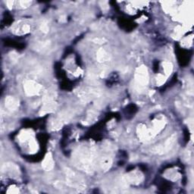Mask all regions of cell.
Instances as JSON below:
<instances>
[{"label": "cell", "mask_w": 194, "mask_h": 194, "mask_svg": "<svg viewBox=\"0 0 194 194\" xmlns=\"http://www.w3.org/2000/svg\"><path fill=\"white\" fill-rule=\"evenodd\" d=\"M136 83L139 87H142L146 86L148 83V73L146 68L144 66L140 67L136 72Z\"/></svg>", "instance_id": "cell-1"}, {"label": "cell", "mask_w": 194, "mask_h": 194, "mask_svg": "<svg viewBox=\"0 0 194 194\" xmlns=\"http://www.w3.org/2000/svg\"><path fill=\"white\" fill-rule=\"evenodd\" d=\"M163 68H164V71H165V72L166 75H169V74H171V72H172V69H173L172 64H171L170 62H167V61H165V62L163 63Z\"/></svg>", "instance_id": "cell-6"}, {"label": "cell", "mask_w": 194, "mask_h": 194, "mask_svg": "<svg viewBox=\"0 0 194 194\" xmlns=\"http://www.w3.org/2000/svg\"><path fill=\"white\" fill-rule=\"evenodd\" d=\"M97 57H98V59L100 61H105L109 59V56L105 50L100 49L97 53Z\"/></svg>", "instance_id": "cell-5"}, {"label": "cell", "mask_w": 194, "mask_h": 194, "mask_svg": "<svg viewBox=\"0 0 194 194\" xmlns=\"http://www.w3.org/2000/svg\"><path fill=\"white\" fill-rule=\"evenodd\" d=\"M42 165L46 171H50L51 169H52L53 166H54V161H53L52 156L50 153H48L46 155L43 163H42Z\"/></svg>", "instance_id": "cell-3"}, {"label": "cell", "mask_w": 194, "mask_h": 194, "mask_svg": "<svg viewBox=\"0 0 194 194\" xmlns=\"http://www.w3.org/2000/svg\"><path fill=\"white\" fill-rule=\"evenodd\" d=\"M42 30H43V32H48L49 30V27L47 26V24H43V25H42Z\"/></svg>", "instance_id": "cell-8"}, {"label": "cell", "mask_w": 194, "mask_h": 194, "mask_svg": "<svg viewBox=\"0 0 194 194\" xmlns=\"http://www.w3.org/2000/svg\"><path fill=\"white\" fill-rule=\"evenodd\" d=\"M156 81H157V84H158V86L163 84L165 82V77H164V75L158 74L157 78H156Z\"/></svg>", "instance_id": "cell-7"}, {"label": "cell", "mask_w": 194, "mask_h": 194, "mask_svg": "<svg viewBox=\"0 0 194 194\" xmlns=\"http://www.w3.org/2000/svg\"><path fill=\"white\" fill-rule=\"evenodd\" d=\"M6 106L10 110H14L17 109V106H18V103H17V100L15 99H14L13 97H8L7 99H6Z\"/></svg>", "instance_id": "cell-4"}, {"label": "cell", "mask_w": 194, "mask_h": 194, "mask_svg": "<svg viewBox=\"0 0 194 194\" xmlns=\"http://www.w3.org/2000/svg\"><path fill=\"white\" fill-rule=\"evenodd\" d=\"M24 90H25V93L28 96H35L40 92L41 86L39 85L36 82L30 80V81L26 82L24 84Z\"/></svg>", "instance_id": "cell-2"}]
</instances>
